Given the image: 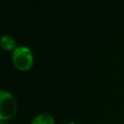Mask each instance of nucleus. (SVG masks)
Returning <instances> with one entry per match:
<instances>
[{"label": "nucleus", "mask_w": 124, "mask_h": 124, "mask_svg": "<svg viewBox=\"0 0 124 124\" xmlns=\"http://www.w3.org/2000/svg\"><path fill=\"white\" fill-rule=\"evenodd\" d=\"M16 100L15 96L4 89L0 90V119L6 121L15 116L16 113Z\"/></svg>", "instance_id": "2"}, {"label": "nucleus", "mask_w": 124, "mask_h": 124, "mask_svg": "<svg viewBox=\"0 0 124 124\" xmlns=\"http://www.w3.org/2000/svg\"><path fill=\"white\" fill-rule=\"evenodd\" d=\"M65 124H75L74 122H67V123H65Z\"/></svg>", "instance_id": "5"}, {"label": "nucleus", "mask_w": 124, "mask_h": 124, "mask_svg": "<svg viewBox=\"0 0 124 124\" xmlns=\"http://www.w3.org/2000/svg\"><path fill=\"white\" fill-rule=\"evenodd\" d=\"M0 44H1L2 48L5 49V50H13L14 51L16 49V40L11 35H4V36H2Z\"/></svg>", "instance_id": "3"}, {"label": "nucleus", "mask_w": 124, "mask_h": 124, "mask_svg": "<svg viewBox=\"0 0 124 124\" xmlns=\"http://www.w3.org/2000/svg\"><path fill=\"white\" fill-rule=\"evenodd\" d=\"M12 61L17 70L27 71L32 67L34 62L33 52L26 46H18L12 53Z\"/></svg>", "instance_id": "1"}, {"label": "nucleus", "mask_w": 124, "mask_h": 124, "mask_svg": "<svg viewBox=\"0 0 124 124\" xmlns=\"http://www.w3.org/2000/svg\"><path fill=\"white\" fill-rule=\"evenodd\" d=\"M31 124H54V118L49 113H40L34 116Z\"/></svg>", "instance_id": "4"}]
</instances>
